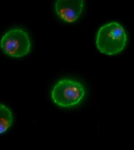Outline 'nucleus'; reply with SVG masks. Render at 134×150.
I'll return each mask as SVG.
<instances>
[{
	"label": "nucleus",
	"mask_w": 134,
	"mask_h": 150,
	"mask_svg": "<svg viewBox=\"0 0 134 150\" xmlns=\"http://www.w3.org/2000/svg\"><path fill=\"white\" fill-rule=\"evenodd\" d=\"M0 47L3 53L9 57H23L30 53L31 41L28 33L24 29L14 28L3 35Z\"/></svg>",
	"instance_id": "7ed1b4c3"
},
{
	"label": "nucleus",
	"mask_w": 134,
	"mask_h": 150,
	"mask_svg": "<svg viewBox=\"0 0 134 150\" xmlns=\"http://www.w3.org/2000/svg\"><path fill=\"white\" fill-rule=\"evenodd\" d=\"M13 116L11 110L0 103V135L5 134L12 126Z\"/></svg>",
	"instance_id": "39448f33"
},
{
	"label": "nucleus",
	"mask_w": 134,
	"mask_h": 150,
	"mask_svg": "<svg viewBox=\"0 0 134 150\" xmlns=\"http://www.w3.org/2000/svg\"><path fill=\"white\" fill-rule=\"evenodd\" d=\"M84 7L83 0H58L55 4V11L62 21L73 23L80 17Z\"/></svg>",
	"instance_id": "20e7f679"
},
{
	"label": "nucleus",
	"mask_w": 134,
	"mask_h": 150,
	"mask_svg": "<svg viewBox=\"0 0 134 150\" xmlns=\"http://www.w3.org/2000/svg\"><path fill=\"white\" fill-rule=\"evenodd\" d=\"M127 43V35L121 24L111 22L98 30L96 45L99 52L112 56L122 52Z\"/></svg>",
	"instance_id": "f257e3e1"
},
{
	"label": "nucleus",
	"mask_w": 134,
	"mask_h": 150,
	"mask_svg": "<svg viewBox=\"0 0 134 150\" xmlns=\"http://www.w3.org/2000/svg\"><path fill=\"white\" fill-rule=\"evenodd\" d=\"M86 89L79 81L71 79H62L51 91V98L57 106L70 108L79 105L85 98Z\"/></svg>",
	"instance_id": "f03ea898"
}]
</instances>
